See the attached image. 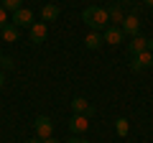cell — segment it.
I'll list each match as a JSON object with an SVG mask.
<instances>
[{"mask_svg":"<svg viewBox=\"0 0 153 143\" xmlns=\"http://www.w3.org/2000/svg\"><path fill=\"white\" fill-rule=\"evenodd\" d=\"M146 49H148V39H146V36H140V33L133 36V39L128 41V54H130V56L140 54V51H146Z\"/></svg>","mask_w":153,"mask_h":143,"instance_id":"cell-9","label":"cell"},{"mask_svg":"<svg viewBox=\"0 0 153 143\" xmlns=\"http://www.w3.org/2000/svg\"><path fill=\"white\" fill-rule=\"evenodd\" d=\"M41 143H59L56 138H46V141H41Z\"/></svg>","mask_w":153,"mask_h":143,"instance_id":"cell-23","label":"cell"},{"mask_svg":"<svg viewBox=\"0 0 153 143\" xmlns=\"http://www.w3.org/2000/svg\"><path fill=\"white\" fill-rule=\"evenodd\" d=\"M115 130H117L120 138H125L128 133H130V123H128L125 118H117V120H115Z\"/></svg>","mask_w":153,"mask_h":143,"instance_id":"cell-15","label":"cell"},{"mask_svg":"<svg viewBox=\"0 0 153 143\" xmlns=\"http://www.w3.org/2000/svg\"><path fill=\"white\" fill-rule=\"evenodd\" d=\"M0 5L5 8V10L16 13V10H21V8H23V0H0Z\"/></svg>","mask_w":153,"mask_h":143,"instance_id":"cell-16","label":"cell"},{"mask_svg":"<svg viewBox=\"0 0 153 143\" xmlns=\"http://www.w3.org/2000/svg\"><path fill=\"white\" fill-rule=\"evenodd\" d=\"M117 3H120V5H133L135 0H117Z\"/></svg>","mask_w":153,"mask_h":143,"instance_id":"cell-21","label":"cell"},{"mask_svg":"<svg viewBox=\"0 0 153 143\" xmlns=\"http://www.w3.org/2000/svg\"><path fill=\"white\" fill-rule=\"evenodd\" d=\"M146 51H151V54H153V36L148 39V49H146Z\"/></svg>","mask_w":153,"mask_h":143,"instance_id":"cell-20","label":"cell"},{"mask_svg":"<svg viewBox=\"0 0 153 143\" xmlns=\"http://www.w3.org/2000/svg\"><path fill=\"white\" fill-rule=\"evenodd\" d=\"M123 33H125V36H138V33H140V18H138V13H130V16H125V21H123Z\"/></svg>","mask_w":153,"mask_h":143,"instance_id":"cell-5","label":"cell"},{"mask_svg":"<svg viewBox=\"0 0 153 143\" xmlns=\"http://www.w3.org/2000/svg\"><path fill=\"white\" fill-rule=\"evenodd\" d=\"M10 23L16 28H31L33 26V10H28V8L16 10V13H13V18H10Z\"/></svg>","mask_w":153,"mask_h":143,"instance_id":"cell-4","label":"cell"},{"mask_svg":"<svg viewBox=\"0 0 153 143\" xmlns=\"http://www.w3.org/2000/svg\"><path fill=\"white\" fill-rule=\"evenodd\" d=\"M102 41H105V44H110V46H117V44L125 41V33H123L120 26H107L102 31Z\"/></svg>","mask_w":153,"mask_h":143,"instance_id":"cell-3","label":"cell"},{"mask_svg":"<svg viewBox=\"0 0 153 143\" xmlns=\"http://www.w3.org/2000/svg\"><path fill=\"white\" fill-rule=\"evenodd\" d=\"M82 21L89 26V31H97V33H102L105 28L110 26L107 8H100V5H89V8H84V13H82Z\"/></svg>","mask_w":153,"mask_h":143,"instance_id":"cell-1","label":"cell"},{"mask_svg":"<svg viewBox=\"0 0 153 143\" xmlns=\"http://www.w3.org/2000/svg\"><path fill=\"white\" fill-rule=\"evenodd\" d=\"M59 16H61V8H59V5H54V3H46V5L41 8V21H44V23L56 21Z\"/></svg>","mask_w":153,"mask_h":143,"instance_id":"cell-12","label":"cell"},{"mask_svg":"<svg viewBox=\"0 0 153 143\" xmlns=\"http://www.w3.org/2000/svg\"><path fill=\"white\" fill-rule=\"evenodd\" d=\"M8 23H10V21H8V10H5L3 5H0V28H3V26H8Z\"/></svg>","mask_w":153,"mask_h":143,"instance_id":"cell-18","label":"cell"},{"mask_svg":"<svg viewBox=\"0 0 153 143\" xmlns=\"http://www.w3.org/2000/svg\"><path fill=\"white\" fill-rule=\"evenodd\" d=\"M107 16H110V26H123V21H125V13H123L120 3H112L107 8Z\"/></svg>","mask_w":153,"mask_h":143,"instance_id":"cell-11","label":"cell"},{"mask_svg":"<svg viewBox=\"0 0 153 143\" xmlns=\"http://www.w3.org/2000/svg\"><path fill=\"white\" fill-rule=\"evenodd\" d=\"M16 66V61L10 59V56H3V61H0V69H13Z\"/></svg>","mask_w":153,"mask_h":143,"instance_id":"cell-17","label":"cell"},{"mask_svg":"<svg viewBox=\"0 0 153 143\" xmlns=\"http://www.w3.org/2000/svg\"><path fill=\"white\" fill-rule=\"evenodd\" d=\"M87 128H89V118H87V115H71V120H69L71 136H82Z\"/></svg>","mask_w":153,"mask_h":143,"instance_id":"cell-8","label":"cell"},{"mask_svg":"<svg viewBox=\"0 0 153 143\" xmlns=\"http://www.w3.org/2000/svg\"><path fill=\"white\" fill-rule=\"evenodd\" d=\"M23 143H41L38 138H28V141H23Z\"/></svg>","mask_w":153,"mask_h":143,"instance_id":"cell-22","label":"cell"},{"mask_svg":"<svg viewBox=\"0 0 153 143\" xmlns=\"http://www.w3.org/2000/svg\"><path fill=\"white\" fill-rule=\"evenodd\" d=\"M143 5H148V8H153V0H143Z\"/></svg>","mask_w":153,"mask_h":143,"instance_id":"cell-25","label":"cell"},{"mask_svg":"<svg viewBox=\"0 0 153 143\" xmlns=\"http://www.w3.org/2000/svg\"><path fill=\"white\" fill-rule=\"evenodd\" d=\"M0 39H3V41H8V44H16V41H18V28L13 26V23L3 26V28H0Z\"/></svg>","mask_w":153,"mask_h":143,"instance_id":"cell-13","label":"cell"},{"mask_svg":"<svg viewBox=\"0 0 153 143\" xmlns=\"http://www.w3.org/2000/svg\"><path fill=\"white\" fill-rule=\"evenodd\" d=\"M33 130H36V138L38 141H46V138L54 136V123H51L49 115H38L33 120Z\"/></svg>","mask_w":153,"mask_h":143,"instance_id":"cell-2","label":"cell"},{"mask_svg":"<svg viewBox=\"0 0 153 143\" xmlns=\"http://www.w3.org/2000/svg\"><path fill=\"white\" fill-rule=\"evenodd\" d=\"M46 36H49V23L36 21V23L31 26V41L38 46V44H44V41H46Z\"/></svg>","mask_w":153,"mask_h":143,"instance_id":"cell-7","label":"cell"},{"mask_svg":"<svg viewBox=\"0 0 153 143\" xmlns=\"http://www.w3.org/2000/svg\"><path fill=\"white\" fill-rule=\"evenodd\" d=\"M105 41H102V33H97V31H89L87 33V39H84V46H87L89 51H94V49H100Z\"/></svg>","mask_w":153,"mask_h":143,"instance_id":"cell-14","label":"cell"},{"mask_svg":"<svg viewBox=\"0 0 153 143\" xmlns=\"http://www.w3.org/2000/svg\"><path fill=\"white\" fill-rule=\"evenodd\" d=\"M71 112H74V115H92V105L87 102V100L84 97H74L71 100Z\"/></svg>","mask_w":153,"mask_h":143,"instance_id":"cell-10","label":"cell"},{"mask_svg":"<svg viewBox=\"0 0 153 143\" xmlns=\"http://www.w3.org/2000/svg\"><path fill=\"white\" fill-rule=\"evenodd\" d=\"M3 84H5V74H3V72H0V87H3Z\"/></svg>","mask_w":153,"mask_h":143,"instance_id":"cell-24","label":"cell"},{"mask_svg":"<svg viewBox=\"0 0 153 143\" xmlns=\"http://www.w3.org/2000/svg\"><path fill=\"white\" fill-rule=\"evenodd\" d=\"M0 61H3V54H0Z\"/></svg>","mask_w":153,"mask_h":143,"instance_id":"cell-26","label":"cell"},{"mask_svg":"<svg viewBox=\"0 0 153 143\" xmlns=\"http://www.w3.org/2000/svg\"><path fill=\"white\" fill-rule=\"evenodd\" d=\"M148 66H153V54L151 51H140V54H135L133 61H130L133 72H143V69H148Z\"/></svg>","mask_w":153,"mask_h":143,"instance_id":"cell-6","label":"cell"},{"mask_svg":"<svg viewBox=\"0 0 153 143\" xmlns=\"http://www.w3.org/2000/svg\"><path fill=\"white\" fill-rule=\"evenodd\" d=\"M64 143H89V141H84L82 136H69V138H66Z\"/></svg>","mask_w":153,"mask_h":143,"instance_id":"cell-19","label":"cell"}]
</instances>
